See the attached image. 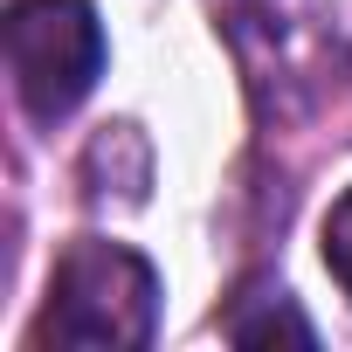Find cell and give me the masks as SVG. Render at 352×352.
<instances>
[{"label": "cell", "mask_w": 352, "mask_h": 352, "mask_svg": "<svg viewBox=\"0 0 352 352\" xmlns=\"http://www.w3.org/2000/svg\"><path fill=\"white\" fill-rule=\"evenodd\" d=\"M159 331V270L131 242L83 235L63 249L49 276V304L35 324V345L63 352H138Z\"/></svg>", "instance_id": "obj_1"}, {"label": "cell", "mask_w": 352, "mask_h": 352, "mask_svg": "<svg viewBox=\"0 0 352 352\" xmlns=\"http://www.w3.org/2000/svg\"><path fill=\"white\" fill-rule=\"evenodd\" d=\"M111 180H118V201H124V208L145 201V187H152V152H145L138 124H104V131L90 138V152H83V187H90V201H111Z\"/></svg>", "instance_id": "obj_4"}, {"label": "cell", "mask_w": 352, "mask_h": 352, "mask_svg": "<svg viewBox=\"0 0 352 352\" xmlns=\"http://www.w3.org/2000/svg\"><path fill=\"white\" fill-rule=\"evenodd\" d=\"M228 8H235V42H242V56L263 76L297 42V8H304V0H228Z\"/></svg>", "instance_id": "obj_5"}, {"label": "cell", "mask_w": 352, "mask_h": 352, "mask_svg": "<svg viewBox=\"0 0 352 352\" xmlns=\"http://www.w3.org/2000/svg\"><path fill=\"white\" fill-rule=\"evenodd\" d=\"M221 331H228L235 345H276V338H290V345H318V324H311V318L297 311V297H290L283 283H270V276H256V283L228 304Z\"/></svg>", "instance_id": "obj_3"}, {"label": "cell", "mask_w": 352, "mask_h": 352, "mask_svg": "<svg viewBox=\"0 0 352 352\" xmlns=\"http://www.w3.org/2000/svg\"><path fill=\"white\" fill-rule=\"evenodd\" d=\"M324 270H331V283L352 297V187L331 201V214H324Z\"/></svg>", "instance_id": "obj_6"}, {"label": "cell", "mask_w": 352, "mask_h": 352, "mask_svg": "<svg viewBox=\"0 0 352 352\" xmlns=\"http://www.w3.org/2000/svg\"><path fill=\"white\" fill-rule=\"evenodd\" d=\"M8 69L35 124H63L104 76V21L90 0H14L8 8Z\"/></svg>", "instance_id": "obj_2"}]
</instances>
